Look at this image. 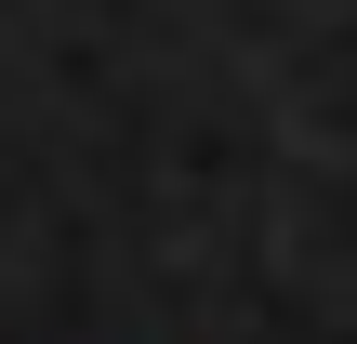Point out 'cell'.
I'll list each match as a JSON object with an SVG mask.
<instances>
[]
</instances>
